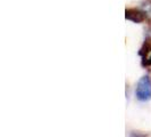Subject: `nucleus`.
<instances>
[{
  "mask_svg": "<svg viewBox=\"0 0 151 137\" xmlns=\"http://www.w3.org/2000/svg\"><path fill=\"white\" fill-rule=\"evenodd\" d=\"M126 20H129L134 23H140L143 22L144 20L147 18V15L144 14L143 12L139 10V9H126Z\"/></svg>",
  "mask_w": 151,
  "mask_h": 137,
  "instance_id": "2",
  "label": "nucleus"
},
{
  "mask_svg": "<svg viewBox=\"0 0 151 137\" xmlns=\"http://www.w3.org/2000/svg\"><path fill=\"white\" fill-rule=\"evenodd\" d=\"M136 98L141 102H148L151 99V79L148 76L142 77L136 85Z\"/></svg>",
  "mask_w": 151,
  "mask_h": 137,
  "instance_id": "1",
  "label": "nucleus"
}]
</instances>
